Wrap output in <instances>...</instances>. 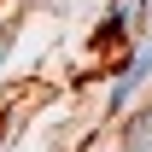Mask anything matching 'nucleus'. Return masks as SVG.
Segmentation results:
<instances>
[{
    "label": "nucleus",
    "instance_id": "2",
    "mask_svg": "<svg viewBox=\"0 0 152 152\" xmlns=\"http://www.w3.org/2000/svg\"><path fill=\"white\" fill-rule=\"evenodd\" d=\"M6 47H12V23H0V58H6Z\"/></svg>",
    "mask_w": 152,
    "mask_h": 152
},
{
    "label": "nucleus",
    "instance_id": "1",
    "mask_svg": "<svg viewBox=\"0 0 152 152\" xmlns=\"http://www.w3.org/2000/svg\"><path fill=\"white\" fill-rule=\"evenodd\" d=\"M123 152H152V111H140L123 134Z\"/></svg>",
    "mask_w": 152,
    "mask_h": 152
}]
</instances>
